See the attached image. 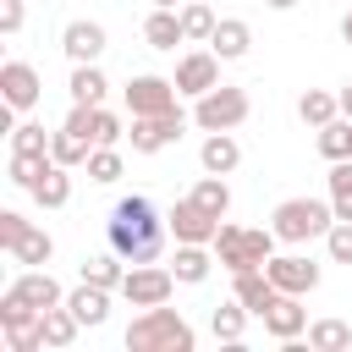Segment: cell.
<instances>
[{
    "mask_svg": "<svg viewBox=\"0 0 352 352\" xmlns=\"http://www.w3.org/2000/svg\"><path fill=\"white\" fill-rule=\"evenodd\" d=\"M165 236H170V226L160 220L154 198H143V192L121 198V204L110 209V220H104V242H110L126 264H160Z\"/></svg>",
    "mask_w": 352,
    "mask_h": 352,
    "instance_id": "cell-1",
    "label": "cell"
},
{
    "mask_svg": "<svg viewBox=\"0 0 352 352\" xmlns=\"http://www.w3.org/2000/svg\"><path fill=\"white\" fill-rule=\"evenodd\" d=\"M198 346V336H192V324L176 314V308H143L132 324H126V352H192Z\"/></svg>",
    "mask_w": 352,
    "mask_h": 352,
    "instance_id": "cell-2",
    "label": "cell"
},
{
    "mask_svg": "<svg viewBox=\"0 0 352 352\" xmlns=\"http://www.w3.org/2000/svg\"><path fill=\"white\" fill-rule=\"evenodd\" d=\"M275 226H226L220 220V236L209 242L214 248V258H220V270H264L270 258H275Z\"/></svg>",
    "mask_w": 352,
    "mask_h": 352,
    "instance_id": "cell-3",
    "label": "cell"
},
{
    "mask_svg": "<svg viewBox=\"0 0 352 352\" xmlns=\"http://www.w3.org/2000/svg\"><path fill=\"white\" fill-rule=\"evenodd\" d=\"M270 226H275L280 242L297 248V242H308V236H324V231L336 226V209H330L324 198H286V204H275Z\"/></svg>",
    "mask_w": 352,
    "mask_h": 352,
    "instance_id": "cell-4",
    "label": "cell"
},
{
    "mask_svg": "<svg viewBox=\"0 0 352 352\" xmlns=\"http://www.w3.org/2000/svg\"><path fill=\"white\" fill-rule=\"evenodd\" d=\"M248 88H231V82H214L209 94H198V104H192V121L204 126V132H236L242 121H248Z\"/></svg>",
    "mask_w": 352,
    "mask_h": 352,
    "instance_id": "cell-5",
    "label": "cell"
},
{
    "mask_svg": "<svg viewBox=\"0 0 352 352\" xmlns=\"http://www.w3.org/2000/svg\"><path fill=\"white\" fill-rule=\"evenodd\" d=\"M38 319H44V314H38L22 292L6 286V297H0V330H6V346H11V352H38V346H44Z\"/></svg>",
    "mask_w": 352,
    "mask_h": 352,
    "instance_id": "cell-6",
    "label": "cell"
},
{
    "mask_svg": "<svg viewBox=\"0 0 352 352\" xmlns=\"http://www.w3.org/2000/svg\"><path fill=\"white\" fill-rule=\"evenodd\" d=\"M170 292H176V270H165V264H132L121 280V297L132 308H160V302H170Z\"/></svg>",
    "mask_w": 352,
    "mask_h": 352,
    "instance_id": "cell-7",
    "label": "cell"
},
{
    "mask_svg": "<svg viewBox=\"0 0 352 352\" xmlns=\"http://www.w3.org/2000/svg\"><path fill=\"white\" fill-rule=\"evenodd\" d=\"M176 77H154V72H138L126 82V110L132 116H165V110H182L176 104Z\"/></svg>",
    "mask_w": 352,
    "mask_h": 352,
    "instance_id": "cell-8",
    "label": "cell"
},
{
    "mask_svg": "<svg viewBox=\"0 0 352 352\" xmlns=\"http://www.w3.org/2000/svg\"><path fill=\"white\" fill-rule=\"evenodd\" d=\"M165 226H170V236H176V242H214V236H220V214H209L192 192L170 204Z\"/></svg>",
    "mask_w": 352,
    "mask_h": 352,
    "instance_id": "cell-9",
    "label": "cell"
},
{
    "mask_svg": "<svg viewBox=\"0 0 352 352\" xmlns=\"http://www.w3.org/2000/svg\"><path fill=\"white\" fill-rule=\"evenodd\" d=\"M0 99H6L11 110H33V104L44 99L38 66H33V60H6V66H0Z\"/></svg>",
    "mask_w": 352,
    "mask_h": 352,
    "instance_id": "cell-10",
    "label": "cell"
},
{
    "mask_svg": "<svg viewBox=\"0 0 352 352\" xmlns=\"http://www.w3.org/2000/svg\"><path fill=\"white\" fill-rule=\"evenodd\" d=\"M132 154H160L182 138V110H165V116H132Z\"/></svg>",
    "mask_w": 352,
    "mask_h": 352,
    "instance_id": "cell-11",
    "label": "cell"
},
{
    "mask_svg": "<svg viewBox=\"0 0 352 352\" xmlns=\"http://www.w3.org/2000/svg\"><path fill=\"white\" fill-rule=\"evenodd\" d=\"M214 82H220V55H214V50H187V55L176 60V88H182V94L198 99V94H209Z\"/></svg>",
    "mask_w": 352,
    "mask_h": 352,
    "instance_id": "cell-12",
    "label": "cell"
},
{
    "mask_svg": "<svg viewBox=\"0 0 352 352\" xmlns=\"http://www.w3.org/2000/svg\"><path fill=\"white\" fill-rule=\"evenodd\" d=\"M264 270H270V280H275L280 292H292V297H302V292L319 286V264L302 258V253H280V258H270Z\"/></svg>",
    "mask_w": 352,
    "mask_h": 352,
    "instance_id": "cell-13",
    "label": "cell"
},
{
    "mask_svg": "<svg viewBox=\"0 0 352 352\" xmlns=\"http://www.w3.org/2000/svg\"><path fill=\"white\" fill-rule=\"evenodd\" d=\"M231 297H236L248 314H258V319H264V308L280 297V286L270 280V270H236V275H231Z\"/></svg>",
    "mask_w": 352,
    "mask_h": 352,
    "instance_id": "cell-14",
    "label": "cell"
},
{
    "mask_svg": "<svg viewBox=\"0 0 352 352\" xmlns=\"http://www.w3.org/2000/svg\"><path fill=\"white\" fill-rule=\"evenodd\" d=\"M264 330H270L275 341H297V336L308 330V308H302V297L280 292V297L264 308Z\"/></svg>",
    "mask_w": 352,
    "mask_h": 352,
    "instance_id": "cell-15",
    "label": "cell"
},
{
    "mask_svg": "<svg viewBox=\"0 0 352 352\" xmlns=\"http://www.w3.org/2000/svg\"><path fill=\"white\" fill-rule=\"evenodd\" d=\"M60 50L72 55V66L99 60V55H104V28H99V22H88V16H77V22H66V28H60Z\"/></svg>",
    "mask_w": 352,
    "mask_h": 352,
    "instance_id": "cell-16",
    "label": "cell"
},
{
    "mask_svg": "<svg viewBox=\"0 0 352 352\" xmlns=\"http://www.w3.org/2000/svg\"><path fill=\"white\" fill-rule=\"evenodd\" d=\"M214 264H220V258L209 253V242H176V258H170V270H176V280H182V286H204Z\"/></svg>",
    "mask_w": 352,
    "mask_h": 352,
    "instance_id": "cell-17",
    "label": "cell"
},
{
    "mask_svg": "<svg viewBox=\"0 0 352 352\" xmlns=\"http://www.w3.org/2000/svg\"><path fill=\"white\" fill-rule=\"evenodd\" d=\"M209 50H214L220 60H242V55L253 50V28H248L242 16H220L214 33H209Z\"/></svg>",
    "mask_w": 352,
    "mask_h": 352,
    "instance_id": "cell-18",
    "label": "cell"
},
{
    "mask_svg": "<svg viewBox=\"0 0 352 352\" xmlns=\"http://www.w3.org/2000/svg\"><path fill=\"white\" fill-rule=\"evenodd\" d=\"M198 165H204L209 176H231V170L242 165V143H236L231 132H209L204 148H198Z\"/></svg>",
    "mask_w": 352,
    "mask_h": 352,
    "instance_id": "cell-19",
    "label": "cell"
},
{
    "mask_svg": "<svg viewBox=\"0 0 352 352\" xmlns=\"http://www.w3.org/2000/svg\"><path fill=\"white\" fill-rule=\"evenodd\" d=\"M143 38H148V50H176V44H187L182 11H176V6H154L148 22H143Z\"/></svg>",
    "mask_w": 352,
    "mask_h": 352,
    "instance_id": "cell-20",
    "label": "cell"
},
{
    "mask_svg": "<svg viewBox=\"0 0 352 352\" xmlns=\"http://www.w3.org/2000/svg\"><path fill=\"white\" fill-rule=\"evenodd\" d=\"M11 292H22L38 314H44V308H55V302H66V292H60V280H55L50 270H22V275L11 280Z\"/></svg>",
    "mask_w": 352,
    "mask_h": 352,
    "instance_id": "cell-21",
    "label": "cell"
},
{
    "mask_svg": "<svg viewBox=\"0 0 352 352\" xmlns=\"http://www.w3.org/2000/svg\"><path fill=\"white\" fill-rule=\"evenodd\" d=\"M66 308L94 330V324H104L110 319V286H94V280H82L77 292H66Z\"/></svg>",
    "mask_w": 352,
    "mask_h": 352,
    "instance_id": "cell-22",
    "label": "cell"
},
{
    "mask_svg": "<svg viewBox=\"0 0 352 352\" xmlns=\"http://www.w3.org/2000/svg\"><path fill=\"white\" fill-rule=\"evenodd\" d=\"M33 198H38L44 209H66V204H72V165H55V160H50V170L33 182Z\"/></svg>",
    "mask_w": 352,
    "mask_h": 352,
    "instance_id": "cell-23",
    "label": "cell"
},
{
    "mask_svg": "<svg viewBox=\"0 0 352 352\" xmlns=\"http://www.w3.org/2000/svg\"><path fill=\"white\" fill-rule=\"evenodd\" d=\"M11 258L22 264V270H44L50 258H55V242H50V231H38V226H28L16 242H11Z\"/></svg>",
    "mask_w": 352,
    "mask_h": 352,
    "instance_id": "cell-24",
    "label": "cell"
},
{
    "mask_svg": "<svg viewBox=\"0 0 352 352\" xmlns=\"http://www.w3.org/2000/svg\"><path fill=\"white\" fill-rule=\"evenodd\" d=\"M126 258L110 248V253H94V258H82V280H94V286H110V292H121V280H126Z\"/></svg>",
    "mask_w": 352,
    "mask_h": 352,
    "instance_id": "cell-25",
    "label": "cell"
},
{
    "mask_svg": "<svg viewBox=\"0 0 352 352\" xmlns=\"http://www.w3.org/2000/svg\"><path fill=\"white\" fill-rule=\"evenodd\" d=\"M38 330H44V346H72V341H77V330H82V319H77L66 302H55V308H44Z\"/></svg>",
    "mask_w": 352,
    "mask_h": 352,
    "instance_id": "cell-26",
    "label": "cell"
},
{
    "mask_svg": "<svg viewBox=\"0 0 352 352\" xmlns=\"http://www.w3.org/2000/svg\"><path fill=\"white\" fill-rule=\"evenodd\" d=\"M66 88H72V104H104V88L110 82H104V72L94 60H82V66H72V82Z\"/></svg>",
    "mask_w": 352,
    "mask_h": 352,
    "instance_id": "cell-27",
    "label": "cell"
},
{
    "mask_svg": "<svg viewBox=\"0 0 352 352\" xmlns=\"http://www.w3.org/2000/svg\"><path fill=\"white\" fill-rule=\"evenodd\" d=\"M88 154H94V143H88V138H77L72 126L50 132V160H55V165H72V170H77V165H88Z\"/></svg>",
    "mask_w": 352,
    "mask_h": 352,
    "instance_id": "cell-28",
    "label": "cell"
},
{
    "mask_svg": "<svg viewBox=\"0 0 352 352\" xmlns=\"http://www.w3.org/2000/svg\"><path fill=\"white\" fill-rule=\"evenodd\" d=\"M214 6L209 0H187L182 6V33H187V44H209V33H214Z\"/></svg>",
    "mask_w": 352,
    "mask_h": 352,
    "instance_id": "cell-29",
    "label": "cell"
},
{
    "mask_svg": "<svg viewBox=\"0 0 352 352\" xmlns=\"http://www.w3.org/2000/svg\"><path fill=\"white\" fill-rule=\"evenodd\" d=\"M297 116L319 132L324 121H336V116H341V99H336V94H324V88H308V94L297 99Z\"/></svg>",
    "mask_w": 352,
    "mask_h": 352,
    "instance_id": "cell-30",
    "label": "cell"
},
{
    "mask_svg": "<svg viewBox=\"0 0 352 352\" xmlns=\"http://www.w3.org/2000/svg\"><path fill=\"white\" fill-rule=\"evenodd\" d=\"M209 330H214V341H231V346H236V341H242V330H248V308H242L236 297H231V302H220V308L209 314Z\"/></svg>",
    "mask_w": 352,
    "mask_h": 352,
    "instance_id": "cell-31",
    "label": "cell"
},
{
    "mask_svg": "<svg viewBox=\"0 0 352 352\" xmlns=\"http://www.w3.org/2000/svg\"><path fill=\"white\" fill-rule=\"evenodd\" d=\"M330 209L336 220H352V160H330Z\"/></svg>",
    "mask_w": 352,
    "mask_h": 352,
    "instance_id": "cell-32",
    "label": "cell"
},
{
    "mask_svg": "<svg viewBox=\"0 0 352 352\" xmlns=\"http://www.w3.org/2000/svg\"><path fill=\"white\" fill-rule=\"evenodd\" d=\"M308 346L341 352V346H352V324H346V319H314V324H308Z\"/></svg>",
    "mask_w": 352,
    "mask_h": 352,
    "instance_id": "cell-33",
    "label": "cell"
},
{
    "mask_svg": "<svg viewBox=\"0 0 352 352\" xmlns=\"http://www.w3.org/2000/svg\"><path fill=\"white\" fill-rule=\"evenodd\" d=\"M319 154L324 160H352V121L346 116H336V121L319 126Z\"/></svg>",
    "mask_w": 352,
    "mask_h": 352,
    "instance_id": "cell-34",
    "label": "cell"
},
{
    "mask_svg": "<svg viewBox=\"0 0 352 352\" xmlns=\"http://www.w3.org/2000/svg\"><path fill=\"white\" fill-rule=\"evenodd\" d=\"M88 182H99V187H110V182H121V154H116V143H99L94 154H88Z\"/></svg>",
    "mask_w": 352,
    "mask_h": 352,
    "instance_id": "cell-35",
    "label": "cell"
},
{
    "mask_svg": "<svg viewBox=\"0 0 352 352\" xmlns=\"http://www.w3.org/2000/svg\"><path fill=\"white\" fill-rule=\"evenodd\" d=\"M192 198H198L209 214H220V220H226V209H231V187H226V176H209V170H204V182L192 187Z\"/></svg>",
    "mask_w": 352,
    "mask_h": 352,
    "instance_id": "cell-36",
    "label": "cell"
},
{
    "mask_svg": "<svg viewBox=\"0 0 352 352\" xmlns=\"http://www.w3.org/2000/svg\"><path fill=\"white\" fill-rule=\"evenodd\" d=\"M6 170H11V182H16V187H28V192H33V182L50 170V154H16V148H11V165H6Z\"/></svg>",
    "mask_w": 352,
    "mask_h": 352,
    "instance_id": "cell-37",
    "label": "cell"
},
{
    "mask_svg": "<svg viewBox=\"0 0 352 352\" xmlns=\"http://www.w3.org/2000/svg\"><path fill=\"white\" fill-rule=\"evenodd\" d=\"M88 138H94V148H99V143H121V138H126V132H121V116L104 110V104H94V126H88Z\"/></svg>",
    "mask_w": 352,
    "mask_h": 352,
    "instance_id": "cell-38",
    "label": "cell"
},
{
    "mask_svg": "<svg viewBox=\"0 0 352 352\" xmlns=\"http://www.w3.org/2000/svg\"><path fill=\"white\" fill-rule=\"evenodd\" d=\"M11 148H16V154H50V132H44L38 121H22V126L11 132Z\"/></svg>",
    "mask_w": 352,
    "mask_h": 352,
    "instance_id": "cell-39",
    "label": "cell"
},
{
    "mask_svg": "<svg viewBox=\"0 0 352 352\" xmlns=\"http://www.w3.org/2000/svg\"><path fill=\"white\" fill-rule=\"evenodd\" d=\"M324 248H330L336 264H352V220H336V226L324 231Z\"/></svg>",
    "mask_w": 352,
    "mask_h": 352,
    "instance_id": "cell-40",
    "label": "cell"
},
{
    "mask_svg": "<svg viewBox=\"0 0 352 352\" xmlns=\"http://www.w3.org/2000/svg\"><path fill=\"white\" fill-rule=\"evenodd\" d=\"M22 231H28V220H22L16 209H0V248H6V253H11V242H16Z\"/></svg>",
    "mask_w": 352,
    "mask_h": 352,
    "instance_id": "cell-41",
    "label": "cell"
},
{
    "mask_svg": "<svg viewBox=\"0 0 352 352\" xmlns=\"http://www.w3.org/2000/svg\"><path fill=\"white\" fill-rule=\"evenodd\" d=\"M22 0H0V33H22Z\"/></svg>",
    "mask_w": 352,
    "mask_h": 352,
    "instance_id": "cell-42",
    "label": "cell"
},
{
    "mask_svg": "<svg viewBox=\"0 0 352 352\" xmlns=\"http://www.w3.org/2000/svg\"><path fill=\"white\" fill-rule=\"evenodd\" d=\"M336 99H341V116H346V121H352V82H346V88H341V94H336Z\"/></svg>",
    "mask_w": 352,
    "mask_h": 352,
    "instance_id": "cell-43",
    "label": "cell"
},
{
    "mask_svg": "<svg viewBox=\"0 0 352 352\" xmlns=\"http://www.w3.org/2000/svg\"><path fill=\"white\" fill-rule=\"evenodd\" d=\"M264 6H270V11H292L297 0H264Z\"/></svg>",
    "mask_w": 352,
    "mask_h": 352,
    "instance_id": "cell-44",
    "label": "cell"
},
{
    "mask_svg": "<svg viewBox=\"0 0 352 352\" xmlns=\"http://www.w3.org/2000/svg\"><path fill=\"white\" fill-rule=\"evenodd\" d=\"M341 38H346V44H352V11H346V16H341Z\"/></svg>",
    "mask_w": 352,
    "mask_h": 352,
    "instance_id": "cell-45",
    "label": "cell"
},
{
    "mask_svg": "<svg viewBox=\"0 0 352 352\" xmlns=\"http://www.w3.org/2000/svg\"><path fill=\"white\" fill-rule=\"evenodd\" d=\"M154 6H176V0H154Z\"/></svg>",
    "mask_w": 352,
    "mask_h": 352,
    "instance_id": "cell-46",
    "label": "cell"
},
{
    "mask_svg": "<svg viewBox=\"0 0 352 352\" xmlns=\"http://www.w3.org/2000/svg\"><path fill=\"white\" fill-rule=\"evenodd\" d=\"M209 6H214V0H209Z\"/></svg>",
    "mask_w": 352,
    "mask_h": 352,
    "instance_id": "cell-47",
    "label": "cell"
}]
</instances>
